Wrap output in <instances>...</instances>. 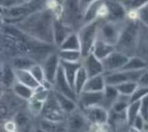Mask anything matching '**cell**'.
I'll return each instance as SVG.
<instances>
[{
	"instance_id": "6da1fadb",
	"label": "cell",
	"mask_w": 148,
	"mask_h": 132,
	"mask_svg": "<svg viewBox=\"0 0 148 132\" xmlns=\"http://www.w3.org/2000/svg\"><path fill=\"white\" fill-rule=\"evenodd\" d=\"M55 19L53 11L50 9L38 10L19 22L17 28L29 37L51 44H54L53 23Z\"/></svg>"
},
{
	"instance_id": "7a4b0ae2",
	"label": "cell",
	"mask_w": 148,
	"mask_h": 132,
	"mask_svg": "<svg viewBox=\"0 0 148 132\" xmlns=\"http://www.w3.org/2000/svg\"><path fill=\"white\" fill-rule=\"evenodd\" d=\"M99 20H96L92 23H87L82 26L77 33L80 43V52L82 59L86 57L92 52L95 41L98 38Z\"/></svg>"
},
{
	"instance_id": "3957f363",
	"label": "cell",
	"mask_w": 148,
	"mask_h": 132,
	"mask_svg": "<svg viewBox=\"0 0 148 132\" xmlns=\"http://www.w3.org/2000/svg\"><path fill=\"white\" fill-rule=\"evenodd\" d=\"M138 39V27L134 22H131L124 26L121 30L119 40L116 46V49L124 55L132 53L136 48Z\"/></svg>"
},
{
	"instance_id": "277c9868",
	"label": "cell",
	"mask_w": 148,
	"mask_h": 132,
	"mask_svg": "<svg viewBox=\"0 0 148 132\" xmlns=\"http://www.w3.org/2000/svg\"><path fill=\"white\" fill-rule=\"evenodd\" d=\"M123 27H121L117 22L109 20H106L103 23H100L98 39L116 46L119 40Z\"/></svg>"
},
{
	"instance_id": "5b68a950",
	"label": "cell",
	"mask_w": 148,
	"mask_h": 132,
	"mask_svg": "<svg viewBox=\"0 0 148 132\" xmlns=\"http://www.w3.org/2000/svg\"><path fill=\"white\" fill-rule=\"evenodd\" d=\"M145 70L138 71L119 70L111 73L104 74L106 85L116 86L127 82H137L140 79Z\"/></svg>"
},
{
	"instance_id": "8992f818",
	"label": "cell",
	"mask_w": 148,
	"mask_h": 132,
	"mask_svg": "<svg viewBox=\"0 0 148 132\" xmlns=\"http://www.w3.org/2000/svg\"><path fill=\"white\" fill-rule=\"evenodd\" d=\"M129 59L130 57L116 50L101 61L103 65L105 73H111L121 70L123 67L128 62Z\"/></svg>"
},
{
	"instance_id": "52a82bcc",
	"label": "cell",
	"mask_w": 148,
	"mask_h": 132,
	"mask_svg": "<svg viewBox=\"0 0 148 132\" xmlns=\"http://www.w3.org/2000/svg\"><path fill=\"white\" fill-rule=\"evenodd\" d=\"M59 65L60 59L59 55L55 53H51V55L43 60L41 65L46 82L51 86L54 85Z\"/></svg>"
},
{
	"instance_id": "ba28073f",
	"label": "cell",
	"mask_w": 148,
	"mask_h": 132,
	"mask_svg": "<svg viewBox=\"0 0 148 132\" xmlns=\"http://www.w3.org/2000/svg\"><path fill=\"white\" fill-rule=\"evenodd\" d=\"M53 88H54V91L69 97L74 101L77 102V96L66 80L61 65H59V70H58L57 75H56L54 85H53Z\"/></svg>"
},
{
	"instance_id": "9c48e42d",
	"label": "cell",
	"mask_w": 148,
	"mask_h": 132,
	"mask_svg": "<svg viewBox=\"0 0 148 132\" xmlns=\"http://www.w3.org/2000/svg\"><path fill=\"white\" fill-rule=\"evenodd\" d=\"M82 65L89 78L105 73L102 61L97 58L92 52L82 59Z\"/></svg>"
},
{
	"instance_id": "30bf717a",
	"label": "cell",
	"mask_w": 148,
	"mask_h": 132,
	"mask_svg": "<svg viewBox=\"0 0 148 132\" xmlns=\"http://www.w3.org/2000/svg\"><path fill=\"white\" fill-rule=\"evenodd\" d=\"M104 99L102 92H87L82 91L77 97V102L83 110L95 106H102Z\"/></svg>"
},
{
	"instance_id": "8fae6325",
	"label": "cell",
	"mask_w": 148,
	"mask_h": 132,
	"mask_svg": "<svg viewBox=\"0 0 148 132\" xmlns=\"http://www.w3.org/2000/svg\"><path fill=\"white\" fill-rule=\"evenodd\" d=\"M87 118L97 125H104L109 117L108 110L102 106H95L83 110Z\"/></svg>"
},
{
	"instance_id": "7c38bea8",
	"label": "cell",
	"mask_w": 148,
	"mask_h": 132,
	"mask_svg": "<svg viewBox=\"0 0 148 132\" xmlns=\"http://www.w3.org/2000/svg\"><path fill=\"white\" fill-rule=\"evenodd\" d=\"M106 6L108 10V16L109 21L117 22L123 19L126 15L127 10L122 5L121 1H106Z\"/></svg>"
},
{
	"instance_id": "4fadbf2b",
	"label": "cell",
	"mask_w": 148,
	"mask_h": 132,
	"mask_svg": "<svg viewBox=\"0 0 148 132\" xmlns=\"http://www.w3.org/2000/svg\"><path fill=\"white\" fill-rule=\"evenodd\" d=\"M60 65L63 69L64 73L66 80L74 90L75 77H76L79 68L82 67V62H69L60 60Z\"/></svg>"
},
{
	"instance_id": "5bb4252c",
	"label": "cell",
	"mask_w": 148,
	"mask_h": 132,
	"mask_svg": "<svg viewBox=\"0 0 148 132\" xmlns=\"http://www.w3.org/2000/svg\"><path fill=\"white\" fill-rule=\"evenodd\" d=\"M116 50V46H112V45L97 38V40L95 41V44L92 48V52L100 60H103L106 57H108L110 54H111Z\"/></svg>"
},
{
	"instance_id": "9a60e30c",
	"label": "cell",
	"mask_w": 148,
	"mask_h": 132,
	"mask_svg": "<svg viewBox=\"0 0 148 132\" xmlns=\"http://www.w3.org/2000/svg\"><path fill=\"white\" fill-rule=\"evenodd\" d=\"M73 32H70L69 28L58 19H55L53 23V39L54 44L60 46L64 41Z\"/></svg>"
},
{
	"instance_id": "2e32d148",
	"label": "cell",
	"mask_w": 148,
	"mask_h": 132,
	"mask_svg": "<svg viewBox=\"0 0 148 132\" xmlns=\"http://www.w3.org/2000/svg\"><path fill=\"white\" fill-rule=\"evenodd\" d=\"M14 74H15L16 81L27 86L30 87L33 90H36L38 88L40 84L35 79L34 77L29 70H17L14 69Z\"/></svg>"
},
{
	"instance_id": "e0dca14e",
	"label": "cell",
	"mask_w": 148,
	"mask_h": 132,
	"mask_svg": "<svg viewBox=\"0 0 148 132\" xmlns=\"http://www.w3.org/2000/svg\"><path fill=\"white\" fill-rule=\"evenodd\" d=\"M106 86V84L105 77H104V74H103V75H99L88 78L82 91L102 92L104 91Z\"/></svg>"
},
{
	"instance_id": "ac0fdd59",
	"label": "cell",
	"mask_w": 148,
	"mask_h": 132,
	"mask_svg": "<svg viewBox=\"0 0 148 132\" xmlns=\"http://www.w3.org/2000/svg\"><path fill=\"white\" fill-rule=\"evenodd\" d=\"M56 100L60 107L61 110L64 113H72L75 111L77 108V102L74 101L73 100L70 99L69 97L57 92L56 91H53Z\"/></svg>"
},
{
	"instance_id": "d6986e66",
	"label": "cell",
	"mask_w": 148,
	"mask_h": 132,
	"mask_svg": "<svg viewBox=\"0 0 148 132\" xmlns=\"http://www.w3.org/2000/svg\"><path fill=\"white\" fill-rule=\"evenodd\" d=\"M104 99L103 102L102 107L106 109V107H112L114 103L116 102L118 98L119 97L120 94L118 92L117 89L114 86L106 85L105 89L103 91Z\"/></svg>"
},
{
	"instance_id": "ffe728a7",
	"label": "cell",
	"mask_w": 148,
	"mask_h": 132,
	"mask_svg": "<svg viewBox=\"0 0 148 132\" xmlns=\"http://www.w3.org/2000/svg\"><path fill=\"white\" fill-rule=\"evenodd\" d=\"M14 94L20 98L29 101L34 95V90L16 81L12 86Z\"/></svg>"
},
{
	"instance_id": "44dd1931",
	"label": "cell",
	"mask_w": 148,
	"mask_h": 132,
	"mask_svg": "<svg viewBox=\"0 0 148 132\" xmlns=\"http://www.w3.org/2000/svg\"><path fill=\"white\" fill-rule=\"evenodd\" d=\"M102 4L103 3L101 1H91L84 14L83 18L85 22V24L92 23V22L98 20L97 18L98 17L99 10Z\"/></svg>"
},
{
	"instance_id": "7402d4cb",
	"label": "cell",
	"mask_w": 148,
	"mask_h": 132,
	"mask_svg": "<svg viewBox=\"0 0 148 132\" xmlns=\"http://www.w3.org/2000/svg\"><path fill=\"white\" fill-rule=\"evenodd\" d=\"M147 63L140 57L135 56L130 57L128 62L123 67L121 70L126 71H138L145 70Z\"/></svg>"
},
{
	"instance_id": "603a6c76",
	"label": "cell",
	"mask_w": 148,
	"mask_h": 132,
	"mask_svg": "<svg viewBox=\"0 0 148 132\" xmlns=\"http://www.w3.org/2000/svg\"><path fill=\"white\" fill-rule=\"evenodd\" d=\"M88 78H88V74H87L85 68L82 65V67L79 68L77 73L75 79V84H74V90H75L77 97L83 91V88Z\"/></svg>"
},
{
	"instance_id": "cb8c5ba5",
	"label": "cell",
	"mask_w": 148,
	"mask_h": 132,
	"mask_svg": "<svg viewBox=\"0 0 148 132\" xmlns=\"http://www.w3.org/2000/svg\"><path fill=\"white\" fill-rule=\"evenodd\" d=\"M59 50L80 51V43L77 33H71L59 46Z\"/></svg>"
},
{
	"instance_id": "d4e9b609",
	"label": "cell",
	"mask_w": 148,
	"mask_h": 132,
	"mask_svg": "<svg viewBox=\"0 0 148 132\" xmlns=\"http://www.w3.org/2000/svg\"><path fill=\"white\" fill-rule=\"evenodd\" d=\"M59 57L60 60L69 62H82V56L80 51L59 50Z\"/></svg>"
},
{
	"instance_id": "484cf974",
	"label": "cell",
	"mask_w": 148,
	"mask_h": 132,
	"mask_svg": "<svg viewBox=\"0 0 148 132\" xmlns=\"http://www.w3.org/2000/svg\"><path fill=\"white\" fill-rule=\"evenodd\" d=\"M1 81L7 86H12L16 81L14 68L7 64L1 68Z\"/></svg>"
},
{
	"instance_id": "4316f807",
	"label": "cell",
	"mask_w": 148,
	"mask_h": 132,
	"mask_svg": "<svg viewBox=\"0 0 148 132\" xmlns=\"http://www.w3.org/2000/svg\"><path fill=\"white\" fill-rule=\"evenodd\" d=\"M140 101L136 102L130 103L126 110V118L130 125L132 126L134 120L137 116L140 115Z\"/></svg>"
},
{
	"instance_id": "83f0119b",
	"label": "cell",
	"mask_w": 148,
	"mask_h": 132,
	"mask_svg": "<svg viewBox=\"0 0 148 132\" xmlns=\"http://www.w3.org/2000/svg\"><path fill=\"white\" fill-rule=\"evenodd\" d=\"M138 86L137 82H127L116 86L115 87L120 95L130 97Z\"/></svg>"
},
{
	"instance_id": "f1b7e54d",
	"label": "cell",
	"mask_w": 148,
	"mask_h": 132,
	"mask_svg": "<svg viewBox=\"0 0 148 132\" xmlns=\"http://www.w3.org/2000/svg\"><path fill=\"white\" fill-rule=\"evenodd\" d=\"M36 61L33 60L32 58L28 57H17L13 61V65H14V69L17 70H29L30 68L35 65H36Z\"/></svg>"
},
{
	"instance_id": "f546056e",
	"label": "cell",
	"mask_w": 148,
	"mask_h": 132,
	"mask_svg": "<svg viewBox=\"0 0 148 132\" xmlns=\"http://www.w3.org/2000/svg\"><path fill=\"white\" fill-rule=\"evenodd\" d=\"M31 74L33 75V76L34 77L35 79L40 84V85L44 86L46 88H47L49 89V86H51L49 85L46 81V78H45L44 73H43V68H42L41 65H38V64H36L34 66L32 67L30 70H29Z\"/></svg>"
},
{
	"instance_id": "4dcf8cb0",
	"label": "cell",
	"mask_w": 148,
	"mask_h": 132,
	"mask_svg": "<svg viewBox=\"0 0 148 132\" xmlns=\"http://www.w3.org/2000/svg\"><path fill=\"white\" fill-rule=\"evenodd\" d=\"M147 1L144 0H131V1H121V3L127 12H132L140 10Z\"/></svg>"
},
{
	"instance_id": "1f68e13d",
	"label": "cell",
	"mask_w": 148,
	"mask_h": 132,
	"mask_svg": "<svg viewBox=\"0 0 148 132\" xmlns=\"http://www.w3.org/2000/svg\"><path fill=\"white\" fill-rule=\"evenodd\" d=\"M148 94V88L147 87L141 86H139L137 89L134 91V92L132 94L130 97V103L136 102L141 101L145 96Z\"/></svg>"
},
{
	"instance_id": "d6a6232c",
	"label": "cell",
	"mask_w": 148,
	"mask_h": 132,
	"mask_svg": "<svg viewBox=\"0 0 148 132\" xmlns=\"http://www.w3.org/2000/svg\"><path fill=\"white\" fill-rule=\"evenodd\" d=\"M61 122H55L51 120H45L42 123L43 130L46 132H59L56 130H59L61 129Z\"/></svg>"
},
{
	"instance_id": "836d02e7",
	"label": "cell",
	"mask_w": 148,
	"mask_h": 132,
	"mask_svg": "<svg viewBox=\"0 0 148 132\" xmlns=\"http://www.w3.org/2000/svg\"><path fill=\"white\" fill-rule=\"evenodd\" d=\"M28 102H29V108H30V110L33 113V114L37 115V114H39V113H42V110H43V104H44V103L36 100V99L33 98V97L29 100Z\"/></svg>"
},
{
	"instance_id": "e575fe53",
	"label": "cell",
	"mask_w": 148,
	"mask_h": 132,
	"mask_svg": "<svg viewBox=\"0 0 148 132\" xmlns=\"http://www.w3.org/2000/svg\"><path fill=\"white\" fill-rule=\"evenodd\" d=\"M140 115L143 117L146 123L148 122V94L140 101Z\"/></svg>"
},
{
	"instance_id": "d590c367",
	"label": "cell",
	"mask_w": 148,
	"mask_h": 132,
	"mask_svg": "<svg viewBox=\"0 0 148 132\" xmlns=\"http://www.w3.org/2000/svg\"><path fill=\"white\" fill-rule=\"evenodd\" d=\"M137 14H138V17L140 19V20L148 26V1L140 10H137Z\"/></svg>"
},
{
	"instance_id": "8d00e7d4",
	"label": "cell",
	"mask_w": 148,
	"mask_h": 132,
	"mask_svg": "<svg viewBox=\"0 0 148 132\" xmlns=\"http://www.w3.org/2000/svg\"><path fill=\"white\" fill-rule=\"evenodd\" d=\"M145 120L144 119H143V117L140 115L137 116V118L134 120V123H133L132 124V127L140 131H142L145 127Z\"/></svg>"
},
{
	"instance_id": "74e56055",
	"label": "cell",
	"mask_w": 148,
	"mask_h": 132,
	"mask_svg": "<svg viewBox=\"0 0 148 132\" xmlns=\"http://www.w3.org/2000/svg\"><path fill=\"white\" fill-rule=\"evenodd\" d=\"M138 84L139 86L147 87L148 88V71H145V73L143 74L140 79L139 80Z\"/></svg>"
},
{
	"instance_id": "f35d334b",
	"label": "cell",
	"mask_w": 148,
	"mask_h": 132,
	"mask_svg": "<svg viewBox=\"0 0 148 132\" xmlns=\"http://www.w3.org/2000/svg\"><path fill=\"white\" fill-rule=\"evenodd\" d=\"M16 123L12 121H8L5 123L4 129L6 132H15L16 131Z\"/></svg>"
},
{
	"instance_id": "ab89813d",
	"label": "cell",
	"mask_w": 148,
	"mask_h": 132,
	"mask_svg": "<svg viewBox=\"0 0 148 132\" xmlns=\"http://www.w3.org/2000/svg\"><path fill=\"white\" fill-rule=\"evenodd\" d=\"M26 120V117L24 115L21 114V113H18L17 115V117H16V122L14 123L17 124V123H21L23 124L25 121Z\"/></svg>"
},
{
	"instance_id": "60d3db41",
	"label": "cell",
	"mask_w": 148,
	"mask_h": 132,
	"mask_svg": "<svg viewBox=\"0 0 148 132\" xmlns=\"http://www.w3.org/2000/svg\"><path fill=\"white\" fill-rule=\"evenodd\" d=\"M147 123V124H148V122H147V123Z\"/></svg>"
}]
</instances>
